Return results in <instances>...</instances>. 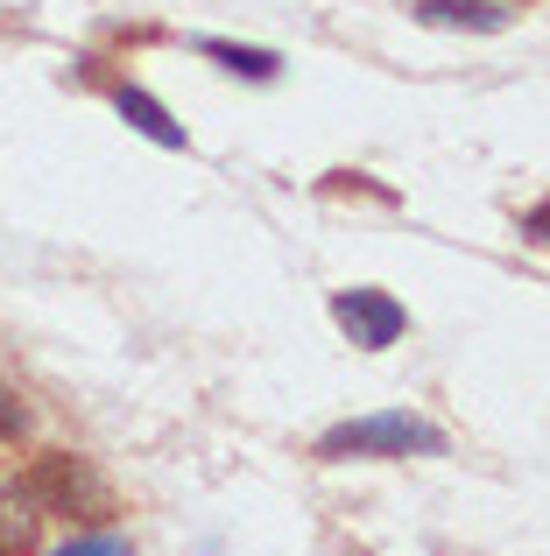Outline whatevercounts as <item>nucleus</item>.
<instances>
[{"label":"nucleus","mask_w":550,"mask_h":556,"mask_svg":"<svg viewBox=\"0 0 550 556\" xmlns=\"http://www.w3.org/2000/svg\"><path fill=\"white\" fill-rule=\"evenodd\" d=\"M0 556H8V549H0Z\"/></svg>","instance_id":"9d476101"},{"label":"nucleus","mask_w":550,"mask_h":556,"mask_svg":"<svg viewBox=\"0 0 550 556\" xmlns=\"http://www.w3.org/2000/svg\"><path fill=\"white\" fill-rule=\"evenodd\" d=\"M332 317H339V331L360 353H382V345H396L402 331H410V311H402L388 289H339V296H332Z\"/></svg>","instance_id":"7ed1b4c3"},{"label":"nucleus","mask_w":550,"mask_h":556,"mask_svg":"<svg viewBox=\"0 0 550 556\" xmlns=\"http://www.w3.org/2000/svg\"><path fill=\"white\" fill-rule=\"evenodd\" d=\"M57 556H135V549H127L113 529H92V535H71V543L57 549Z\"/></svg>","instance_id":"0eeeda50"},{"label":"nucleus","mask_w":550,"mask_h":556,"mask_svg":"<svg viewBox=\"0 0 550 556\" xmlns=\"http://www.w3.org/2000/svg\"><path fill=\"white\" fill-rule=\"evenodd\" d=\"M113 113H121L135 135H149L155 149H191V135L170 121V106H163L155 92H141V85H113Z\"/></svg>","instance_id":"20e7f679"},{"label":"nucleus","mask_w":550,"mask_h":556,"mask_svg":"<svg viewBox=\"0 0 550 556\" xmlns=\"http://www.w3.org/2000/svg\"><path fill=\"white\" fill-rule=\"evenodd\" d=\"M416 22L424 28H466V36H501L515 22V8H501V0H416Z\"/></svg>","instance_id":"39448f33"},{"label":"nucleus","mask_w":550,"mask_h":556,"mask_svg":"<svg viewBox=\"0 0 550 556\" xmlns=\"http://www.w3.org/2000/svg\"><path fill=\"white\" fill-rule=\"evenodd\" d=\"M22 501L42 507V515H78V521H107L113 515V486L92 472V458H71V451L36 458V472L22 479Z\"/></svg>","instance_id":"f03ea898"},{"label":"nucleus","mask_w":550,"mask_h":556,"mask_svg":"<svg viewBox=\"0 0 550 556\" xmlns=\"http://www.w3.org/2000/svg\"><path fill=\"white\" fill-rule=\"evenodd\" d=\"M317 458H445V430L416 408H374V416H346L317 437Z\"/></svg>","instance_id":"f257e3e1"},{"label":"nucleus","mask_w":550,"mask_h":556,"mask_svg":"<svg viewBox=\"0 0 550 556\" xmlns=\"http://www.w3.org/2000/svg\"><path fill=\"white\" fill-rule=\"evenodd\" d=\"M523 240H529V247H550V198L523 212Z\"/></svg>","instance_id":"6e6552de"},{"label":"nucleus","mask_w":550,"mask_h":556,"mask_svg":"<svg viewBox=\"0 0 550 556\" xmlns=\"http://www.w3.org/2000/svg\"><path fill=\"white\" fill-rule=\"evenodd\" d=\"M22 422H28L22 402H14V394H0V430H22Z\"/></svg>","instance_id":"1a4fd4ad"},{"label":"nucleus","mask_w":550,"mask_h":556,"mask_svg":"<svg viewBox=\"0 0 550 556\" xmlns=\"http://www.w3.org/2000/svg\"><path fill=\"white\" fill-rule=\"evenodd\" d=\"M198 56H212L220 71H234V78H248V85H268V78H283V56H275V50H262V42L198 36Z\"/></svg>","instance_id":"423d86ee"}]
</instances>
